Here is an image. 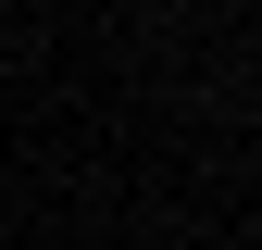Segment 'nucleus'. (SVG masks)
<instances>
[]
</instances>
